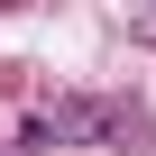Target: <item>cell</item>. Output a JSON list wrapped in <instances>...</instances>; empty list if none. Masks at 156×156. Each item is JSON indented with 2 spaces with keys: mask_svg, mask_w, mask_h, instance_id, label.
Here are the masks:
<instances>
[{
  "mask_svg": "<svg viewBox=\"0 0 156 156\" xmlns=\"http://www.w3.org/2000/svg\"><path fill=\"white\" fill-rule=\"evenodd\" d=\"M46 138H92V147H138L147 138V110L129 101V92H110V101H55V119H37Z\"/></svg>",
  "mask_w": 156,
  "mask_h": 156,
  "instance_id": "obj_1",
  "label": "cell"
}]
</instances>
